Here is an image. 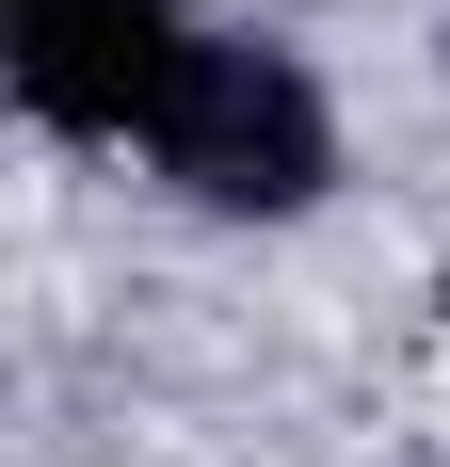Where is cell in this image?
Listing matches in <instances>:
<instances>
[{"label": "cell", "mask_w": 450, "mask_h": 467, "mask_svg": "<svg viewBox=\"0 0 450 467\" xmlns=\"http://www.w3.org/2000/svg\"><path fill=\"white\" fill-rule=\"evenodd\" d=\"M145 161H161L193 210H306V193L338 178V113H322V81L273 33H193Z\"/></svg>", "instance_id": "obj_1"}, {"label": "cell", "mask_w": 450, "mask_h": 467, "mask_svg": "<svg viewBox=\"0 0 450 467\" xmlns=\"http://www.w3.org/2000/svg\"><path fill=\"white\" fill-rule=\"evenodd\" d=\"M0 65H16V113L65 145H145L161 97L193 65V16L178 0H0Z\"/></svg>", "instance_id": "obj_2"}]
</instances>
